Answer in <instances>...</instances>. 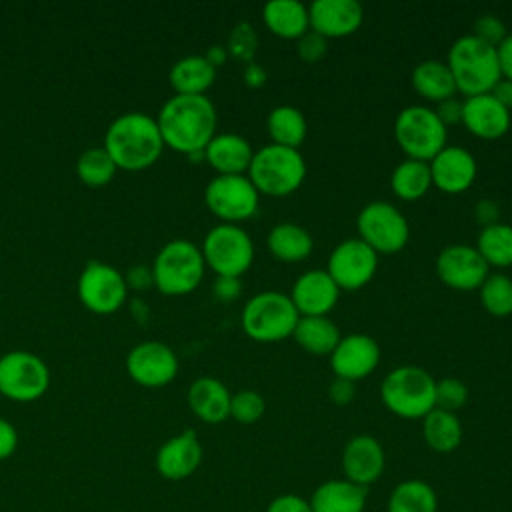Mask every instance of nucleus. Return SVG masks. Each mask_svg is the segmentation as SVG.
I'll return each instance as SVG.
<instances>
[{
    "mask_svg": "<svg viewBox=\"0 0 512 512\" xmlns=\"http://www.w3.org/2000/svg\"><path fill=\"white\" fill-rule=\"evenodd\" d=\"M164 146L192 154L204 150L216 134L218 112L206 94H174L156 116Z\"/></svg>",
    "mask_w": 512,
    "mask_h": 512,
    "instance_id": "obj_1",
    "label": "nucleus"
},
{
    "mask_svg": "<svg viewBox=\"0 0 512 512\" xmlns=\"http://www.w3.org/2000/svg\"><path fill=\"white\" fill-rule=\"evenodd\" d=\"M104 148L116 166L140 170L158 160L164 140L154 116L140 110H130L118 114L108 124Z\"/></svg>",
    "mask_w": 512,
    "mask_h": 512,
    "instance_id": "obj_2",
    "label": "nucleus"
},
{
    "mask_svg": "<svg viewBox=\"0 0 512 512\" xmlns=\"http://www.w3.org/2000/svg\"><path fill=\"white\" fill-rule=\"evenodd\" d=\"M446 64L454 76L456 90L466 96L490 92L502 78L496 46L480 40L472 32L462 34L452 42Z\"/></svg>",
    "mask_w": 512,
    "mask_h": 512,
    "instance_id": "obj_3",
    "label": "nucleus"
},
{
    "mask_svg": "<svg viewBox=\"0 0 512 512\" xmlns=\"http://www.w3.org/2000/svg\"><path fill=\"white\" fill-rule=\"evenodd\" d=\"M248 178L260 194L288 196L304 182L306 160L298 148L270 142L254 150Z\"/></svg>",
    "mask_w": 512,
    "mask_h": 512,
    "instance_id": "obj_4",
    "label": "nucleus"
},
{
    "mask_svg": "<svg viewBox=\"0 0 512 512\" xmlns=\"http://www.w3.org/2000/svg\"><path fill=\"white\" fill-rule=\"evenodd\" d=\"M436 380L414 364L392 368L380 382L384 406L400 418H424L434 408Z\"/></svg>",
    "mask_w": 512,
    "mask_h": 512,
    "instance_id": "obj_5",
    "label": "nucleus"
},
{
    "mask_svg": "<svg viewBox=\"0 0 512 512\" xmlns=\"http://www.w3.org/2000/svg\"><path fill=\"white\" fill-rule=\"evenodd\" d=\"M150 268L156 288L178 296L192 292L200 284L206 262L198 244L188 238H174L156 252Z\"/></svg>",
    "mask_w": 512,
    "mask_h": 512,
    "instance_id": "obj_6",
    "label": "nucleus"
},
{
    "mask_svg": "<svg viewBox=\"0 0 512 512\" xmlns=\"http://www.w3.org/2000/svg\"><path fill=\"white\" fill-rule=\"evenodd\" d=\"M298 318L290 296L278 290L254 294L240 312L242 330L256 342H278L292 336Z\"/></svg>",
    "mask_w": 512,
    "mask_h": 512,
    "instance_id": "obj_7",
    "label": "nucleus"
},
{
    "mask_svg": "<svg viewBox=\"0 0 512 512\" xmlns=\"http://www.w3.org/2000/svg\"><path fill=\"white\" fill-rule=\"evenodd\" d=\"M394 138L406 152V158L428 162L448 144V128L434 108L408 104L394 118Z\"/></svg>",
    "mask_w": 512,
    "mask_h": 512,
    "instance_id": "obj_8",
    "label": "nucleus"
},
{
    "mask_svg": "<svg viewBox=\"0 0 512 512\" xmlns=\"http://www.w3.org/2000/svg\"><path fill=\"white\" fill-rule=\"evenodd\" d=\"M202 256L216 276H242L254 262V240L240 224L220 222L202 240Z\"/></svg>",
    "mask_w": 512,
    "mask_h": 512,
    "instance_id": "obj_9",
    "label": "nucleus"
},
{
    "mask_svg": "<svg viewBox=\"0 0 512 512\" xmlns=\"http://www.w3.org/2000/svg\"><path fill=\"white\" fill-rule=\"evenodd\" d=\"M358 238H362L378 254H392L406 246L410 226L406 216L388 200H372L364 204L356 216Z\"/></svg>",
    "mask_w": 512,
    "mask_h": 512,
    "instance_id": "obj_10",
    "label": "nucleus"
},
{
    "mask_svg": "<svg viewBox=\"0 0 512 512\" xmlns=\"http://www.w3.org/2000/svg\"><path fill=\"white\" fill-rule=\"evenodd\" d=\"M50 384L48 364L34 352L10 350L0 356V394L18 402L40 398Z\"/></svg>",
    "mask_w": 512,
    "mask_h": 512,
    "instance_id": "obj_11",
    "label": "nucleus"
},
{
    "mask_svg": "<svg viewBox=\"0 0 512 512\" xmlns=\"http://www.w3.org/2000/svg\"><path fill=\"white\" fill-rule=\"evenodd\" d=\"M204 202L222 222H240L258 212L260 192L248 174H216L204 188Z\"/></svg>",
    "mask_w": 512,
    "mask_h": 512,
    "instance_id": "obj_12",
    "label": "nucleus"
},
{
    "mask_svg": "<svg viewBox=\"0 0 512 512\" xmlns=\"http://www.w3.org/2000/svg\"><path fill=\"white\" fill-rule=\"evenodd\" d=\"M128 294L126 276L112 264L90 260L78 276V296L86 308L98 314L118 310Z\"/></svg>",
    "mask_w": 512,
    "mask_h": 512,
    "instance_id": "obj_13",
    "label": "nucleus"
},
{
    "mask_svg": "<svg viewBox=\"0 0 512 512\" xmlns=\"http://www.w3.org/2000/svg\"><path fill=\"white\" fill-rule=\"evenodd\" d=\"M378 268V252L370 248L362 238L352 236L340 240L330 256L326 272L338 284L340 290H358L366 286Z\"/></svg>",
    "mask_w": 512,
    "mask_h": 512,
    "instance_id": "obj_14",
    "label": "nucleus"
},
{
    "mask_svg": "<svg viewBox=\"0 0 512 512\" xmlns=\"http://www.w3.org/2000/svg\"><path fill=\"white\" fill-rule=\"evenodd\" d=\"M438 278L456 290H474L490 274L486 260L476 246L456 242L444 246L436 256Z\"/></svg>",
    "mask_w": 512,
    "mask_h": 512,
    "instance_id": "obj_15",
    "label": "nucleus"
},
{
    "mask_svg": "<svg viewBox=\"0 0 512 512\" xmlns=\"http://www.w3.org/2000/svg\"><path fill=\"white\" fill-rule=\"evenodd\" d=\"M126 370L138 384L158 388L176 376L178 358L168 344L160 340H144L128 352Z\"/></svg>",
    "mask_w": 512,
    "mask_h": 512,
    "instance_id": "obj_16",
    "label": "nucleus"
},
{
    "mask_svg": "<svg viewBox=\"0 0 512 512\" xmlns=\"http://www.w3.org/2000/svg\"><path fill=\"white\" fill-rule=\"evenodd\" d=\"M380 362L378 342L364 332L344 334L330 354V366L334 376L348 378L352 382L366 378Z\"/></svg>",
    "mask_w": 512,
    "mask_h": 512,
    "instance_id": "obj_17",
    "label": "nucleus"
},
{
    "mask_svg": "<svg viewBox=\"0 0 512 512\" xmlns=\"http://www.w3.org/2000/svg\"><path fill=\"white\" fill-rule=\"evenodd\" d=\"M288 296L300 316H328L338 302L340 288L326 268H312L294 280Z\"/></svg>",
    "mask_w": 512,
    "mask_h": 512,
    "instance_id": "obj_18",
    "label": "nucleus"
},
{
    "mask_svg": "<svg viewBox=\"0 0 512 512\" xmlns=\"http://www.w3.org/2000/svg\"><path fill=\"white\" fill-rule=\"evenodd\" d=\"M432 184L448 194L464 192L476 178L478 164L474 154L456 144H446L436 156L428 160Z\"/></svg>",
    "mask_w": 512,
    "mask_h": 512,
    "instance_id": "obj_19",
    "label": "nucleus"
},
{
    "mask_svg": "<svg viewBox=\"0 0 512 512\" xmlns=\"http://www.w3.org/2000/svg\"><path fill=\"white\" fill-rule=\"evenodd\" d=\"M386 466L382 444L370 434L352 436L342 448V470L346 480L358 486H370L376 482Z\"/></svg>",
    "mask_w": 512,
    "mask_h": 512,
    "instance_id": "obj_20",
    "label": "nucleus"
},
{
    "mask_svg": "<svg viewBox=\"0 0 512 512\" xmlns=\"http://www.w3.org/2000/svg\"><path fill=\"white\" fill-rule=\"evenodd\" d=\"M364 20L358 0H314L308 6L310 30L324 38H340L356 32Z\"/></svg>",
    "mask_w": 512,
    "mask_h": 512,
    "instance_id": "obj_21",
    "label": "nucleus"
},
{
    "mask_svg": "<svg viewBox=\"0 0 512 512\" xmlns=\"http://www.w3.org/2000/svg\"><path fill=\"white\" fill-rule=\"evenodd\" d=\"M202 462V444L194 430H182L168 438L156 452V470L168 480L192 476Z\"/></svg>",
    "mask_w": 512,
    "mask_h": 512,
    "instance_id": "obj_22",
    "label": "nucleus"
},
{
    "mask_svg": "<svg viewBox=\"0 0 512 512\" xmlns=\"http://www.w3.org/2000/svg\"><path fill=\"white\" fill-rule=\"evenodd\" d=\"M510 122V110L502 102H498L490 92L464 98L462 124L468 128V132L492 140L506 134Z\"/></svg>",
    "mask_w": 512,
    "mask_h": 512,
    "instance_id": "obj_23",
    "label": "nucleus"
},
{
    "mask_svg": "<svg viewBox=\"0 0 512 512\" xmlns=\"http://www.w3.org/2000/svg\"><path fill=\"white\" fill-rule=\"evenodd\" d=\"M252 144L236 132H216L204 148V160L218 174H246L252 162Z\"/></svg>",
    "mask_w": 512,
    "mask_h": 512,
    "instance_id": "obj_24",
    "label": "nucleus"
},
{
    "mask_svg": "<svg viewBox=\"0 0 512 512\" xmlns=\"http://www.w3.org/2000/svg\"><path fill=\"white\" fill-rule=\"evenodd\" d=\"M230 400L228 386L214 376H200L188 388L190 410L208 424H220L230 416Z\"/></svg>",
    "mask_w": 512,
    "mask_h": 512,
    "instance_id": "obj_25",
    "label": "nucleus"
},
{
    "mask_svg": "<svg viewBox=\"0 0 512 512\" xmlns=\"http://www.w3.org/2000/svg\"><path fill=\"white\" fill-rule=\"evenodd\" d=\"M366 498V486H358L346 478H334L322 482L308 502L312 512H364Z\"/></svg>",
    "mask_w": 512,
    "mask_h": 512,
    "instance_id": "obj_26",
    "label": "nucleus"
},
{
    "mask_svg": "<svg viewBox=\"0 0 512 512\" xmlns=\"http://www.w3.org/2000/svg\"><path fill=\"white\" fill-rule=\"evenodd\" d=\"M262 18L272 34L288 40H298L310 28L308 6L300 0H268Z\"/></svg>",
    "mask_w": 512,
    "mask_h": 512,
    "instance_id": "obj_27",
    "label": "nucleus"
},
{
    "mask_svg": "<svg viewBox=\"0 0 512 512\" xmlns=\"http://www.w3.org/2000/svg\"><path fill=\"white\" fill-rule=\"evenodd\" d=\"M216 78V66L204 54H188L178 58L168 72V80L176 94H204Z\"/></svg>",
    "mask_w": 512,
    "mask_h": 512,
    "instance_id": "obj_28",
    "label": "nucleus"
},
{
    "mask_svg": "<svg viewBox=\"0 0 512 512\" xmlns=\"http://www.w3.org/2000/svg\"><path fill=\"white\" fill-rule=\"evenodd\" d=\"M266 244L270 254L282 262H300L314 248L312 234L302 224L290 220L274 224L266 236Z\"/></svg>",
    "mask_w": 512,
    "mask_h": 512,
    "instance_id": "obj_29",
    "label": "nucleus"
},
{
    "mask_svg": "<svg viewBox=\"0 0 512 512\" xmlns=\"http://www.w3.org/2000/svg\"><path fill=\"white\" fill-rule=\"evenodd\" d=\"M292 338L310 354L330 356L342 334L328 316H300Z\"/></svg>",
    "mask_w": 512,
    "mask_h": 512,
    "instance_id": "obj_30",
    "label": "nucleus"
},
{
    "mask_svg": "<svg viewBox=\"0 0 512 512\" xmlns=\"http://www.w3.org/2000/svg\"><path fill=\"white\" fill-rule=\"evenodd\" d=\"M412 86L420 96L434 102H440L456 94V82L448 64L436 58L422 60L414 66Z\"/></svg>",
    "mask_w": 512,
    "mask_h": 512,
    "instance_id": "obj_31",
    "label": "nucleus"
},
{
    "mask_svg": "<svg viewBox=\"0 0 512 512\" xmlns=\"http://www.w3.org/2000/svg\"><path fill=\"white\" fill-rule=\"evenodd\" d=\"M422 436L434 452L448 454L456 450L462 442L460 418L456 416V412H448L434 406L422 418Z\"/></svg>",
    "mask_w": 512,
    "mask_h": 512,
    "instance_id": "obj_32",
    "label": "nucleus"
},
{
    "mask_svg": "<svg viewBox=\"0 0 512 512\" xmlns=\"http://www.w3.org/2000/svg\"><path fill=\"white\" fill-rule=\"evenodd\" d=\"M266 128L274 144L298 148L308 132L304 112L292 104H278L266 116Z\"/></svg>",
    "mask_w": 512,
    "mask_h": 512,
    "instance_id": "obj_33",
    "label": "nucleus"
},
{
    "mask_svg": "<svg viewBox=\"0 0 512 512\" xmlns=\"http://www.w3.org/2000/svg\"><path fill=\"white\" fill-rule=\"evenodd\" d=\"M438 498L434 488L418 478L402 480L388 496L386 512H436Z\"/></svg>",
    "mask_w": 512,
    "mask_h": 512,
    "instance_id": "obj_34",
    "label": "nucleus"
},
{
    "mask_svg": "<svg viewBox=\"0 0 512 512\" xmlns=\"http://www.w3.org/2000/svg\"><path fill=\"white\" fill-rule=\"evenodd\" d=\"M390 186L402 200H418L432 186L430 166L424 160L406 158L398 162L390 174Z\"/></svg>",
    "mask_w": 512,
    "mask_h": 512,
    "instance_id": "obj_35",
    "label": "nucleus"
},
{
    "mask_svg": "<svg viewBox=\"0 0 512 512\" xmlns=\"http://www.w3.org/2000/svg\"><path fill=\"white\" fill-rule=\"evenodd\" d=\"M476 250L490 266H510L512 264V224L496 222L480 228L476 238Z\"/></svg>",
    "mask_w": 512,
    "mask_h": 512,
    "instance_id": "obj_36",
    "label": "nucleus"
},
{
    "mask_svg": "<svg viewBox=\"0 0 512 512\" xmlns=\"http://www.w3.org/2000/svg\"><path fill=\"white\" fill-rule=\"evenodd\" d=\"M116 164L104 146H90L76 158V174L90 186L108 184L116 172Z\"/></svg>",
    "mask_w": 512,
    "mask_h": 512,
    "instance_id": "obj_37",
    "label": "nucleus"
},
{
    "mask_svg": "<svg viewBox=\"0 0 512 512\" xmlns=\"http://www.w3.org/2000/svg\"><path fill=\"white\" fill-rule=\"evenodd\" d=\"M480 304L492 316L512 314V278L504 272H492L478 286Z\"/></svg>",
    "mask_w": 512,
    "mask_h": 512,
    "instance_id": "obj_38",
    "label": "nucleus"
},
{
    "mask_svg": "<svg viewBox=\"0 0 512 512\" xmlns=\"http://www.w3.org/2000/svg\"><path fill=\"white\" fill-rule=\"evenodd\" d=\"M256 48H258L256 28L246 20H240L238 24H234V28L228 34V42H226L228 54H232L236 60L246 64V62L254 60Z\"/></svg>",
    "mask_w": 512,
    "mask_h": 512,
    "instance_id": "obj_39",
    "label": "nucleus"
},
{
    "mask_svg": "<svg viewBox=\"0 0 512 512\" xmlns=\"http://www.w3.org/2000/svg\"><path fill=\"white\" fill-rule=\"evenodd\" d=\"M266 410L264 396L256 390H238L230 400V416L240 424H254Z\"/></svg>",
    "mask_w": 512,
    "mask_h": 512,
    "instance_id": "obj_40",
    "label": "nucleus"
},
{
    "mask_svg": "<svg viewBox=\"0 0 512 512\" xmlns=\"http://www.w3.org/2000/svg\"><path fill=\"white\" fill-rule=\"evenodd\" d=\"M468 400V386L454 376H446L436 380V388H434V406L448 410V412H456L460 410Z\"/></svg>",
    "mask_w": 512,
    "mask_h": 512,
    "instance_id": "obj_41",
    "label": "nucleus"
},
{
    "mask_svg": "<svg viewBox=\"0 0 512 512\" xmlns=\"http://www.w3.org/2000/svg\"><path fill=\"white\" fill-rule=\"evenodd\" d=\"M296 52L304 62H318L326 56L328 52V38H324L322 34L314 32V30H306L298 40H296Z\"/></svg>",
    "mask_w": 512,
    "mask_h": 512,
    "instance_id": "obj_42",
    "label": "nucleus"
},
{
    "mask_svg": "<svg viewBox=\"0 0 512 512\" xmlns=\"http://www.w3.org/2000/svg\"><path fill=\"white\" fill-rule=\"evenodd\" d=\"M472 34L492 46H498L502 38L508 34V30L496 14H480L472 24Z\"/></svg>",
    "mask_w": 512,
    "mask_h": 512,
    "instance_id": "obj_43",
    "label": "nucleus"
},
{
    "mask_svg": "<svg viewBox=\"0 0 512 512\" xmlns=\"http://www.w3.org/2000/svg\"><path fill=\"white\" fill-rule=\"evenodd\" d=\"M328 396L334 404L338 406H346L354 400L356 396V382L348 380V378H340V376H334L328 384Z\"/></svg>",
    "mask_w": 512,
    "mask_h": 512,
    "instance_id": "obj_44",
    "label": "nucleus"
},
{
    "mask_svg": "<svg viewBox=\"0 0 512 512\" xmlns=\"http://www.w3.org/2000/svg\"><path fill=\"white\" fill-rule=\"evenodd\" d=\"M266 512H312L310 502L296 494H282L270 500Z\"/></svg>",
    "mask_w": 512,
    "mask_h": 512,
    "instance_id": "obj_45",
    "label": "nucleus"
},
{
    "mask_svg": "<svg viewBox=\"0 0 512 512\" xmlns=\"http://www.w3.org/2000/svg\"><path fill=\"white\" fill-rule=\"evenodd\" d=\"M462 104L464 100L450 96V98H444L440 102H436V108L434 112L438 114V118L444 122V126L448 128L450 124H456V122H462Z\"/></svg>",
    "mask_w": 512,
    "mask_h": 512,
    "instance_id": "obj_46",
    "label": "nucleus"
},
{
    "mask_svg": "<svg viewBox=\"0 0 512 512\" xmlns=\"http://www.w3.org/2000/svg\"><path fill=\"white\" fill-rule=\"evenodd\" d=\"M212 290L220 300L232 302L242 294V282L238 276H216Z\"/></svg>",
    "mask_w": 512,
    "mask_h": 512,
    "instance_id": "obj_47",
    "label": "nucleus"
},
{
    "mask_svg": "<svg viewBox=\"0 0 512 512\" xmlns=\"http://www.w3.org/2000/svg\"><path fill=\"white\" fill-rule=\"evenodd\" d=\"M474 218L476 222L484 228V226H490V224H496L500 222V206L496 200L492 198H482L474 204Z\"/></svg>",
    "mask_w": 512,
    "mask_h": 512,
    "instance_id": "obj_48",
    "label": "nucleus"
},
{
    "mask_svg": "<svg viewBox=\"0 0 512 512\" xmlns=\"http://www.w3.org/2000/svg\"><path fill=\"white\" fill-rule=\"evenodd\" d=\"M18 446V432L6 418H0V460H6L14 454Z\"/></svg>",
    "mask_w": 512,
    "mask_h": 512,
    "instance_id": "obj_49",
    "label": "nucleus"
},
{
    "mask_svg": "<svg viewBox=\"0 0 512 512\" xmlns=\"http://www.w3.org/2000/svg\"><path fill=\"white\" fill-rule=\"evenodd\" d=\"M496 56H498V66L502 78L512 80V32H508L502 42L496 46Z\"/></svg>",
    "mask_w": 512,
    "mask_h": 512,
    "instance_id": "obj_50",
    "label": "nucleus"
},
{
    "mask_svg": "<svg viewBox=\"0 0 512 512\" xmlns=\"http://www.w3.org/2000/svg\"><path fill=\"white\" fill-rule=\"evenodd\" d=\"M266 78H268L266 68H264L262 64H258L256 60H250V62L244 64V68H242V80H244L246 86H250V88H260V86H264Z\"/></svg>",
    "mask_w": 512,
    "mask_h": 512,
    "instance_id": "obj_51",
    "label": "nucleus"
},
{
    "mask_svg": "<svg viewBox=\"0 0 512 512\" xmlns=\"http://www.w3.org/2000/svg\"><path fill=\"white\" fill-rule=\"evenodd\" d=\"M490 94H492L498 102H502L508 110L512 108V80H508V78H500V80L492 86Z\"/></svg>",
    "mask_w": 512,
    "mask_h": 512,
    "instance_id": "obj_52",
    "label": "nucleus"
},
{
    "mask_svg": "<svg viewBox=\"0 0 512 512\" xmlns=\"http://www.w3.org/2000/svg\"><path fill=\"white\" fill-rule=\"evenodd\" d=\"M204 56H206L214 66H220V64H224V60L228 58V50H226V46H222V44H212Z\"/></svg>",
    "mask_w": 512,
    "mask_h": 512,
    "instance_id": "obj_53",
    "label": "nucleus"
}]
</instances>
